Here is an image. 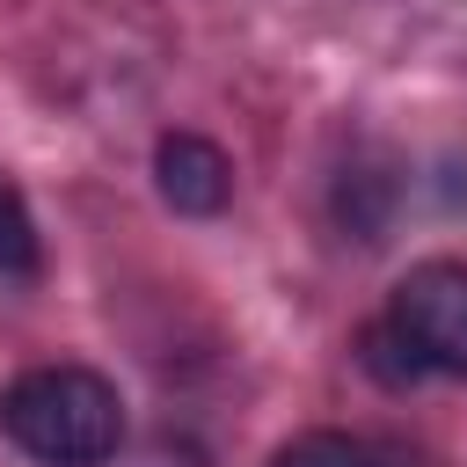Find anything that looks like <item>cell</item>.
I'll list each match as a JSON object with an SVG mask.
<instances>
[{
  "mask_svg": "<svg viewBox=\"0 0 467 467\" xmlns=\"http://www.w3.org/2000/svg\"><path fill=\"white\" fill-rule=\"evenodd\" d=\"M0 431L36 467H102L124 445V401L95 365H29L0 387Z\"/></svg>",
  "mask_w": 467,
  "mask_h": 467,
  "instance_id": "1",
  "label": "cell"
},
{
  "mask_svg": "<svg viewBox=\"0 0 467 467\" xmlns=\"http://www.w3.org/2000/svg\"><path fill=\"white\" fill-rule=\"evenodd\" d=\"M387 328L409 343V358L423 372L467 379V263H452V255L416 263L387 299Z\"/></svg>",
  "mask_w": 467,
  "mask_h": 467,
  "instance_id": "2",
  "label": "cell"
},
{
  "mask_svg": "<svg viewBox=\"0 0 467 467\" xmlns=\"http://www.w3.org/2000/svg\"><path fill=\"white\" fill-rule=\"evenodd\" d=\"M153 182H161V197H168L175 212L212 219V212H226V197H234V161H226L212 139H197V131H168V139L153 146Z\"/></svg>",
  "mask_w": 467,
  "mask_h": 467,
  "instance_id": "3",
  "label": "cell"
},
{
  "mask_svg": "<svg viewBox=\"0 0 467 467\" xmlns=\"http://www.w3.org/2000/svg\"><path fill=\"white\" fill-rule=\"evenodd\" d=\"M0 277H36V219L7 175H0Z\"/></svg>",
  "mask_w": 467,
  "mask_h": 467,
  "instance_id": "4",
  "label": "cell"
},
{
  "mask_svg": "<svg viewBox=\"0 0 467 467\" xmlns=\"http://www.w3.org/2000/svg\"><path fill=\"white\" fill-rule=\"evenodd\" d=\"M270 467H372V452L350 431H299L292 445L270 452Z\"/></svg>",
  "mask_w": 467,
  "mask_h": 467,
  "instance_id": "5",
  "label": "cell"
},
{
  "mask_svg": "<svg viewBox=\"0 0 467 467\" xmlns=\"http://www.w3.org/2000/svg\"><path fill=\"white\" fill-rule=\"evenodd\" d=\"M358 358H365V372H372L379 387H416V379H423V365L409 358V343H401L387 321H372V328H365V350H358Z\"/></svg>",
  "mask_w": 467,
  "mask_h": 467,
  "instance_id": "6",
  "label": "cell"
}]
</instances>
